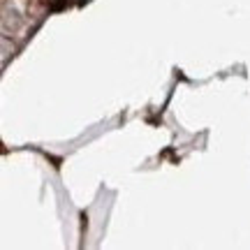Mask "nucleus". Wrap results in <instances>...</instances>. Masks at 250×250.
I'll return each instance as SVG.
<instances>
[]
</instances>
